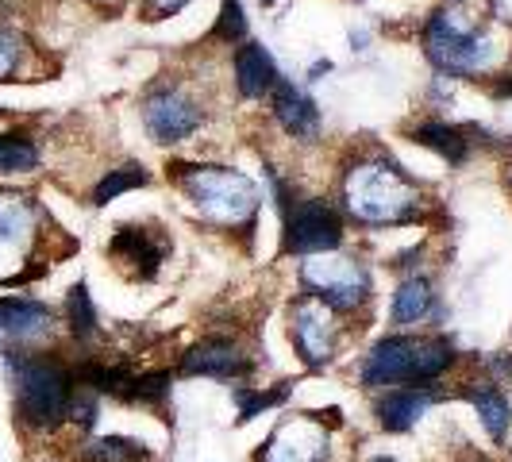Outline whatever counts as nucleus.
<instances>
[{"mask_svg": "<svg viewBox=\"0 0 512 462\" xmlns=\"http://www.w3.org/2000/svg\"><path fill=\"white\" fill-rule=\"evenodd\" d=\"M343 208L370 228L409 224L424 212L420 185L389 158H362L343 174Z\"/></svg>", "mask_w": 512, "mask_h": 462, "instance_id": "1", "label": "nucleus"}, {"mask_svg": "<svg viewBox=\"0 0 512 462\" xmlns=\"http://www.w3.org/2000/svg\"><path fill=\"white\" fill-rule=\"evenodd\" d=\"M455 366V347L443 335H385L370 347L359 378L366 389L439 382Z\"/></svg>", "mask_w": 512, "mask_h": 462, "instance_id": "2", "label": "nucleus"}, {"mask_svg": "<svg viewBox=\"0 0 512 462\" xmlns=\"http://www.w3.org/2000/svg\"><path fill=\"white\" fill-rule=\"evenodd\" d=\"M178 178L185 201L197 208V216L216 228H255L258 189L255 181L228 166H170V181Z\"/></svg>", "mask_w": 512, "mask_h": 462, "instance_id": "3", "label": "nucleus"}, {"mask_svg": "<svg viewBox=\"0 0 512 462\" xmlns=\"http://www.w3.org/2000/svg\"><path fill=\"white\" fill-rule=\"evenodd\" d=\"M12 382H16V420L31 432H54L70 420L74 401V370L51 355H12Z\"/></svg>", "mask_w": 512, "mask_h": 462, "instance_id": "4", "label": "nucleus"}, {"mask_svg": "<svg viewBox=\"0 0 512 462\" xmlns=\"http://www.w3.org/2000/svg\"><path fill=\"white\" fill-rule=\"evenodd\" d=\"M424 54L443 74H482L493 62V39L482 16L466 4H443L424 24Z\"/></svg>", "mask_w": 512, "mask_h": 462, "instance_id": "5", "label": "nucleus"}, {"mask_svg": "<svg viewBox=\"0 0 512 462\" xmlns=\"http://www.w3.org/2000/svg\"><path fill=\"white\" fill-rule=\"evenodd\" d=\"M39 235H43L39 205L24 193L0 189V282L24 278L27 262L39 247Z\"/></svg>", "mask_w": 512, "mask_h": 462, "instance_id": "6", "label": "nucleus"}, {"mask_svg": "<svg viewBox=\"0 0 512 462\" xmlns=\"http://www.w3.org/2000/svg\"><path fill=\"white\" fill-rule=\"evenodd\" d=\"M282 247L285 255H328L343 243V212L324 197L285 201Z\"/></svg>", "mask_w": 512, "mask_h": 462, "instance_id": "7", "label": "nucleus"}, {"mask_svg": "<svg viewBox=\"0 0 512 462\" xmlns=\"http://www.w3.org/2000/svg\"><path fill=\"white\" fill-rule=\"evenodd\" d=\"M301 282L308 285V293H316L339 312H351L370 301V270L359 258L335 255V251L308 258L301 266Z\"/></svg>", "mask_w": 512, "mask_h": 462, "instance_id": "8", "label": "nucleus"}, {"mask_svg": "<svg viewBox=\"0 0 512 462\" xmlns=\"http://www.w3.org/2000/svg\"><path fill=\"white\" fill-rule=\"evenodd\" d=\"M293 347L305 359V366L324 370L328 362H335L339 347H343V324H339V308L328 301H320L316 293H305L293 301Z\"/></svg>", "mask_w": 512, "mask_h": 462, "instance_id": "9", "label": "nucleus"}, {"mask_svg": "<svg viewBox=\"0 0 512 462\" xmlns=\"http://www.w3.org/2000/svg\"><path fill=\"white\" fill-rule=\"evenodd\" d=\"M143 124L154 143L170 147V143H185L189 135L205 128V108L181 85H158L143 97Z\"/></svg>", "mask_w": 512, "mask_h": 462, "instance_id": "10", "label": "nucleus"}, {"mask_svg": "<svg viewBox=\"0 0 512 462\" xmlns=\"http://www.w3.org/2000/svg\"><path fill=\"white\" fill-rule=\"evenodd\" d=\"M328 455H332V432L312 416H289L262 443L258 462H328Z\"/></svg>", "mask_w": 512, "mask_h": 462, "instance_id": "11", "label": "nucleus"}, {"mask_svg": "<svg viewBox=\"0 0 512 462\" xmlns=\"http://www.w3.org/2000/svg\"><path fill=\"white\" fill-rule=\"evenodd\" d=\"M166 255H170V243L151 224H124L108 243V258L135 282H151L154 274L162 270Z\"/></svg>", "mask_w": 512, "mask_h": 462, "instance_id": "12", "label": "nucleus"}, {"mask_svg": "<svg viewBox=\"0 0 512 462\" xmlns=\"http://www.w3.org/2000/svg\"><path fill=\"white\" fill-rule=\"evenodd\" d=\"M178 370L185 378H224V382H239V378L251 374V359H247V351L231 335H208V339L193 343L181 355Z\"/></svg>", "mask_w": 512, "mask_h": 462, "instance_id": "13", "label": "nucleus"}, {"mask_svg": "<svg viewBox=\"0 0 512 462\" xmlns=\"http://www.w3.org/2000/svg\"><path fill=\"white\" fill-rule=\"evenodd\" d=\"M0 335L16 347H39L54 335V312L31 297H0Z\"/></svg>", "mask_w": 512, "mask_h": 462, "instance_id": "14", "label": "nucleus"}, {"mask_svg": "<svg viewBox=\"0 0 512 462\" xmlns=\"http://www.w3.org/2000/svg\"><path fill=\"white\" fill-rule=\"evenodd\" d=\"M231 74H235V89H239L247 101H258V97L274 93V89H278V81H282L278 62L270 58V51H266L262 43H243V47L235 51Z\"/></svg>", "mask_w": 512, "mask_h": 462, "instance_id": "15", "label": "nucleus"}, {"mask_svg": "<svg viewBox=\"0 0 512 462\" xmlns=\"http://www.w3.org/2000/svg\"><path fill=\"white\" fill-rule=\"evenodd\" d=\"M270 112H274L278 128L285 135H293V139H316V131H320L316 104L308 101L297 85H289V81H278V89L270 93Z\"/></svg>", "mask_w": 512, "mask_h": 462, "instance_id": "16", "label": "nucleus"}, {"mask_svg": "<svg viewBox=\"0 0 512 462\" xmlns=\"http://www.w3.org/2000/svg\"><path fill=\"white\" fill-rule=\"evenodd\" d=\"M432 393L428 389H385L378 397V424L385 432H409L412 424L428 412Z\"/></svg>", "mask_w": 512, "mask_h": 462, "instance_id": "17", "label": "nucleus"}, {"mask_svg": "<svg viewBox=\"0 0 512 462\" xmlns=\"http://www.w3.org/2000/svg\"><path fill=\"white\" fill-rule=\"evenodd\" d=\"M462 397L474 405L478 420H482V428H486V436L493 439V443H505V436H509V428H512L509 397H505L493 382H470V389H466Z\"/></svg>", "mask_w": 512, "mask_h": 462, "instance_id": "18", "label": "nucleus"}, {"mask_svg": "<svg viewBox=\"0 0 512 462\" xmlns=\"http://www.w3.org/2000/svg\"><path fill=\"white\" fill-rule=\"evenodd\" d=\"M436 312V289L428 278H405V282L397 285V293H393V308H389V316H393V324L397 328H416V324H424L428 316Z\"/></svg>", "mask_w": 512, "mask_h": 462, "instance_id": "19", "label": "nucleus"}, {"mask_svg": "<svg viewBox=\"0 0 512 462\" xmlns=\"http://www.w3.org/2000/svg\"><path fill=\"white\" fill-rule=\"evenodd\" d=\"M466 135H470L466 128H459V124H443V120H424V124L412 128V139H416L420 147L436 151L439 158L451 162V166L466 162V154H470V139H466Z\"/></svg>", "mask_w": 512, "mask_h": 462, "instance_id": "20", "label": "nucleus"}, {"mask_svg": "<svg viewBox=\"0 0 512 462\" xmlns=\"http://www.w3.org/2000/svg\"><path fill=\"white\" fill-rule=\"evenodd\" d=\"M77 459L81 462H151V451L128 436H97L77 443Z\"/></svg>", "mask_w": 512, "mask_h": 462, "instance_id": "21", "label": "nucleus"}, {"mask_svg": "<svg viewBox=\"0 0 512 462\" xmlns=\"http://www.w3.org/2000/svg\"><path fill=\"white\" fill-rule=\"evenodd\" d=\"M143 185H151V174H147L143 166H120V170H108V174L97 181V189H93V205L104 208L108 201L124 197V193H131V189H143Z\"/></svg>", "mask_w": 512, "mask_h": 462, "instance_id": "22", "label": "nucleus"}, {"mask_svg": "<svg viewBox=\"0 0 512 462\" xmlns=\"http://www.w3.org/2000/svg\"><path fill=\"white\" fill-rule=\"evenodd\" d=\"M66 328L74 339H93L97 335V308H93V297L85 285H74L66 293Z\"/></svg>", "mask_w": 512, "mask_h": 462, "instance_id": "23", "label": "nucleus"}, {"mask_svg": "<svg viewBox=\"0 0 512 462\" xmlns=\"http://www.w3.org/2000/svg\"><path fill=\"white\" fill-rule=\"evenodd\" d=\"M39 166V147L27 135L0 131V174H31Z\"/></svg>", "mask_w": 512, "mask_h": 462, "instance_id": "24", "label": "nucleus"}, {"mask_svg": "<svg viewBox=\"0 0 512 462\" xmlns=\"http://www.w3.org/2000/svg\"><path fill=\"white\" fill-rule=\"evenodd\" d=\"M289 397V385H278V389H251V385H239L235 389V405H239V424L255 420L258 412L274 409Z\"/></svg>", "mask_w": 512, "mask_h": 462, "instance_id": "25", "label": "nucleus"}, {"mask_svg": "<svg viewBox=\"0 0 512 462\" xmlns=\"http://www.w3.org/2000/svg\"><path fill=\"white\" fill-rule=\"evenodd\" d=\"M247 39V16H243V4L239 0H220V16L212 27V43H243Z\"/></svg>", "mask_w": 512, "mask_h": 462, "instance_id": "26", "label": "nucleus"}, {"mask_svg": "<svg viewBox=\"0 0 512 462\" xmlns=\"http://www.w3.org/2000/svg\"><path fill=\"white\" fill-rule=\"evenodd\" d=\"M24 58H27L24 39L16 31L0 27V81H16L20 70H24Z\"/></svg>", "mask_w": 512, "mask_h": 462, "instance_id": "27", "label": "nucleus"}, {"mask_svg": "<svg viewBox=\"0 0 512 462\" xmlns=\"http://www.w3.org/2000/svg\"><path fill=\"white\" fill-rule=\"evenodd\" d=\"M189 0H147V12H151V20H162V16H174L181 12Z\"/></svg>", "mask_w": 512, "mask_h": 462, "instance_id": "28", "label": "nucleus"}, {"mask_svg": "<svg viewBox=\"0 0 512 462\" xmlns=\"http://www.w3.org/2000/svg\"><path fill=\"white\" fill-rule=\"evenodd\" d=\"M489 8H493V16H497V20L512 24V0H489Z\"/></svg>", "mask_w": 512, "mask_h": 462, "instance_id": "29", "label": "nucleus"}, {"mask_svg": "<svg viewBox=\"0 0 512 462\" xmlns=\"http://www.w3.org/2000/svg\"><path fill=\"white\" fill-rule=\"evenodd\" d=\"M493 93H497V97H512V74L501 77V81L493 85Z\"/></svg>", "mask_w": 512, "mask_h": 462, "instance_id": "30", "label": "nucleus"}, {"mask_svg": "<svg viewBox=\"0 0 512 462\" xmlns=\"http://www.w3.org/2000/svg\"><path fill=\"white\" fill-rule=\"evenodd\" d=\"M497 370H501V374H509V378H512V359H509V355H501V359H497Z\"/></svg>", "mask_w": 512, "mask_h": 462, "instance_id": "31", "label": "nucleus"}, {"mask_svg": "<svg viewBox=\"0 0 512 462\" xmlns=\"http://www.w3.org/2000/svg\"><path fill=\"white\" fill-rule=\"evenodd\" d=\"M462 462H489V459H478V455H474V459H462Z\"/></svg>", "mask_w": 512, "mask_h": 462, "instance_id": "32", "label": "nucleus"}, {"mask_svg": "<svg viewBox=\"0 0 512 462\" xmlns=\"http://www.w3.org/2000/svg\"><path fill=\"white\" fill-rule=\"evenodd\" d=\"M374 462H393V459H374Z\"/></svg>", "mask_w": 512, "mask_h": 462, "instance_id": "33", "label": "nucleus"}, {"mask_svg": "<svg viewBox=\"0 0 512 462\" xmlns=\"http://www.w3.org/2000/svg\"><path fill=\"white\" fill-rule=\"evenodd\" d=\"M262 4H274V0H262Z\"/></svg>", "mask_w": 512, "mask_h": 462, "instance_id": "34", "label": "nucleus"}, {"mask_svg": "<svg viewBox=\"0 0 512 462\" xmlns=\"http://www.w3.org/2000/svg\"><path fill=\"white\" fill-rule=\"evenodd\" d=\"M509 178H512V174H509Z\"/></svg>", "mask_w": 512, "mask_h": 462, "instance_id": "35", "label": "nucleus"}]
</instances>
